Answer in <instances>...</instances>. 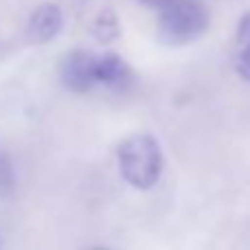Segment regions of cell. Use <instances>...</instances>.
I'll list each match as a JSON object with an SVG mask.
<instances>
[{"mask_svg": "<svg viewBox=\"0 0 250 250\" xmlns=\"http://www.w3.org/2000/svg\"><path fill=\"white\" fill-rule=\"evenodd\" d=\"M0 250H2V237H0Z\"/></svg>", "mask_w": 250, "mask_h": 250, "instance_id": "cell-11", "label": "cell"}, {"mask_svg": "<svg viewBox=\"0 0 250 250\" xmlns=\"http://www.w3.org/2000/svg\"><path fill=\"white\" fill-rule=\"evenodd\" d=\"M95 82L110 90H129L134 83V70L119 53H99L95 55Z\"/></svg>", "mask_w": 250, "mask_h": 250, "instance_id": "cell-5", "label": "cell"}, {"mask_svg": "<svg viewBox=\"0 0 250 250\" xmlns=\"http://www.w3.org/2000/svg\"><path fill=\"white\" fill-rule=\"evenodd\" d=\"M211 26V13L200 0H171L160 9L156 35L165 46H187Z\"/></svg>", "mask_w": 250, "mask_h": 250, "instance_id": "cell-2", "label": "cell"}, {"mask_svg": "<svg viewBox=\"0 0 250 250\" xmlns=\"http://www.w3.org/2000/svg\"><path fill=\"white\" fill-rule=\"evenodd\" d=\"M16 169H13V160L7 151L0 149V200H9L16 193Z\"/></svg>", "mask_w": 250, "mask_h": 250, "instance_id": "cell-8", "label": "cell"}, {"mask_svg": "<svg viewBox=\"0 0 250 250\" xmlns=\"http://www.w3.org/2000/svg\"><path fill=\"white\" fill-rule=\"evenodd\" d=\"M90 33L92 38L99 44H112L114 40H119L121 35V22L114 9H101L90 24Z\"/></svg>", "mask_w": 250, "mask_h": 250, "instance_id": "cell-7", "label": "cell"}, {"mask_svg": "<svg viewBox=\"0 0 250 250\" xmlns=\"http://www.w3.org/2000/svg\"><path fill=\"white\" fill-rule=\"evenodd\" d=\"M145 7H149V9H163L167 2H171V0H141Z\"/></svg>", "mask_w": 250, "mask_h": 250, "instance_id": "cell-9", "label": "cell"}, {"mask_svg": "<svg viewBox=\"0 0 250 250\" xmlns=\"http://www.w3.org/2000/svg\"><path fill=\"white\" fill-rule=\"evenodd\" d=\"M235 70L246 83H250V11L239 18L235 33Z\"/></svg>", "mask_w": 250, "mask_h": 250, "instance_id": "cell-6", "label": "cell"}, {"mask_svg": "<svg viewBox=\"0 0 250 250\" xmlns=\"http://www.w3.org/2000/svg\"><path fill=\"white\" fill-rule=\"evenodd\" d=\"M86 250H110L108 246H90V248H86Z\"/></svg>", "mask_w": 250, "mask_h": 250, "instance_id": "cell-10", "label": "cell"}, {"mask_svg": "<svg viewBox=\"0 0 250 250\" xmlns=\"http://www.w3.org/2000/svg\"><path fill=\"white\" fill-rule=\"evenodd\" d=\"M117 165L121 178L129 187L147 191L160 180L165 167L163 147L158 138L147 132L129 134L117 145Z\"/></svg>", "mask_w": 250, "mask_h": 250, "instance_id": "cell-1", "label": "cell"}, {"mask_svg": "<svg viewBox=\"0 0 250 250\" xmlns=\"http://www.w3.org/2000/svg\"><path fill=\"white\" fill-rule=\"evenodd\" d=\"M95 55L97 53L86 51V48H75L68 51L60 60V82L66 90L75 92V95H86V92L95 90Z\"/></svg>", "mask_w": 250, "mask_h": 250, "instance_id": "cell-3", "label": "cell"}, {"mask_svg": "<svg viewBox=\"0 0 250 250\" xmlns=\"http://www.w3.org/2000/svg\"><path fill=\"white\" fill-rule=\"evenodd\" d=\"M62 26H64V16L62 9L55 2H42L33 9L26 22L24 38L29 44H46L60 35Z\"/></svg>", "mask_w": 250, "mask_h": 250, "instance_id": "cell-4", "label": "cell"}]
</instances>
